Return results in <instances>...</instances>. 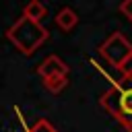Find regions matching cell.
Listing matches in <instances>:
<instances>
[{
  "label": "cell",
  "instance_id": "cell-1",
  "mask_svg": "<svg viewBox=\"0 0 132 132\" xmlns=\"http://www.w3.org/2000/svg\"><path fill=\"white\" fill-rule=\"evenodd\" d=\"M99 103L126 132H132V78L122 76L99 97Z\"/></svg>",
  "mask_w": 132,
  "mask_h": 132
},
{
  "label": "cell",
  "instance_id": "cell-2",
  "mask_svg": "<svg viewBox=\"0 0 132 132\" xmlns=\"http://www.w3.org/2000/svg\"><path fill=\"white\" fill-rule=\"evenodd\" d=\"M47 37L50 33L39 21H31L23 14L6 29V39L25 56H31Z\"/></svg>",
  "mask_w": 132,
  "mask_h": 132
},
{
  "label": "cell",
  "instance_id": "cell-3",
  "mask_svg": "<svg viewBox=\"0 0 132 132\" xmlns=\"http://www.w3.org/2000/svg\"><path fill=\"white\" fill-rule=\"evenodd\" d=\"M99 56L109 64V66H113V68H122L124 66V62L132 56V43L124 37V33H120V31H116V33H111L101 45H99Z\"/></svg>",
  "mask_w": 132,
  "mask_h": 132
},
{
  "label": "cell",
  "instance_id": "cell-4",
  "mask_svg": "<svg viewBox=\"0 0 132 132\" xmlns=\"http://www.w3.org/2000/svg\"><path fill=\"white\" fill-rule=\"evenodd\" d=\"M37 74L45 80L50 76H58V74H66L68 76V66L58 58V56H47L39 66H37Z\"/></svg>",
  "mask_w": 132,
  "mask_h": 132
},
{
  "label": "cell",
  "instance_id": "cell-5",
  "mask_svg": "<svg viewBox=\"0 0 132 132\" xmlns=\"http://www.w3.org/2000/svg\"><path fill=\"white\" fill-rule=\"evenodd\" d=\"M76 23H78V14H76L70 6L60 8V12L56 14V25H58L62 31H70V29H74Z\"/></svg>",
  "mask_w": 132,
  "mask_h": 132
},
{
  "label": "cell",
  "instance_id": "cell-6",
  "mask_svg": "<svg viewBox=\"0 0 132 132\" xmlns=\"http://www.w3.org/2000/svg\"><path fill=\"white\" fill-rule=\"evenodd\" d=\"M45 12H47V8H45V4L41 0H29L23 6V16H27L31 21H39L41 23V19L45 16Z\"/></svg>",
  "mask_w": 132,
  "mask_h": 132
},
{
  "label": "cell",
  "instance_id": "cell-7",
  "mask_svg": "<svg viewBox=\"0 0 132 132\" xmlns=\"http://www.w3.org/2000/svg\"><path fill=\"white\" fill-rule=\"evenodd\" d=\"M68 85V76L66 74H58V76H50L43 80V87L50 91V93H60L62 89H66Z\"/></svg>",
  "mask_w": 132,
  "mask_h": 132
},
{
  "label": "cell",
  "instance_id": "cell-8",
  "mask_svg": "<svg viewBox=\"0 0 132 132\" xmlns=\"http://www.w3.org/2000/svg\"><path fill=\"white\" fill-rule=\"evenodd\" d=\"M25 132H58V128L50 122V120H45V118H41V120H37L33 126H29Z\"/></svg>",
  "mask_w": 132,
  "mask_h": 132
},
{
  "label": "cell",
  "instance_id": "cell-9",
  "mask_svg": "<svg viewBox=\"0 0 132 132\" xmlns=\"http://www.w3.org/2000/svg\"><path fill=\"white\" fill-rule=\"evenodd\" d=\"M120 12L126 16L128 23H132V0H122V4H120Z\"/></svg>",
  "mask_w": 132,
  "mask_h": 132
},
{
  "label": "cell",
  "instance_id": "cell-10",
  "mask_svg": "<svg viewBox=\"0 0 132 132\" xmlns=\"http://www.w3.org/2000/svg\"><path fill=\"white\" fill-rule=\"evenodd\" d=\"M120 72H122V76H126V78H132V56L124 62V66L120 68Z\"/></svg>",
  "mask_w": 132,
  "mask_h": 132
}]
</instances>
